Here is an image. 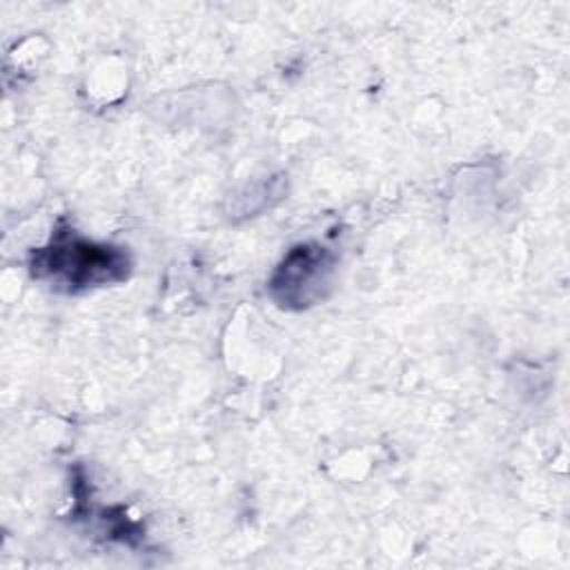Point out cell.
I'll list each match as a JSON object with an SVG mask.
<instances>
[{
    "label": "cell",
    "mask_w": 570,
    "mask_h": 570,
    "mask_svg": "<svg viewBox=\"0 0 570 570\" xmlns=\"http://www.w3.org/2000/svg\"><path fill=\"white\" fill-rule=\"evenodd\" d=\"M29 265L36 278L65 292L120 283L131 272V258L122 247L87 240L71 227L56 229L49 243L31 254Z\"/></svg>",
    "instance_id": "cell-1"
},
{
    "label": "cell",
    "mask_w": 570,
    "mask_h": 570,
    "mask_svg": "<svg viewBox=\"0 0 570 570\" xmlns=\"http://www.w3.org/2000/svg\"><path fill=\"white\" fill-rule=\"evenodd\" d=\"M336 269V256L316 243H303L287 252L276 267L269 292L283 307H307L325 296Z\"/></svg>",
    "instance_id": "cell-2"
}]
</instances>
